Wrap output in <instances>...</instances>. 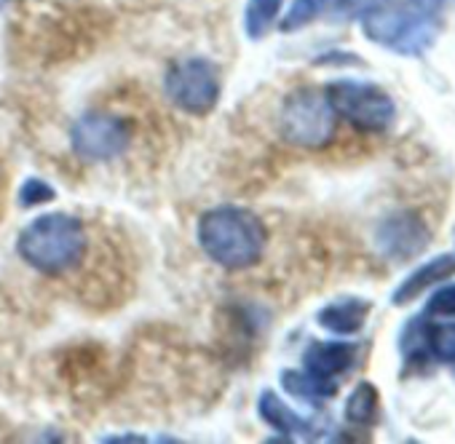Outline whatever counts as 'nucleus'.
I'll use <instances>...</instances> for the list:
<instances>
[{
	"instance_id": "8",
	"label": "nucleus",
	"mask_w": 455,
	"mask_h": 444,
	"mask_svg": "<svg viewBox=\"0 0 455 444\" xmlns=\"http://www.w3.org/2000/svg\"><path fill=\"white\" fill-rule=\"evenodd\" d=\"M431 244V231L418 211H396L386 217L375 231L378 252L391 263L415 260Z\"/></svg>"
},
{
	"instance_id": "2",
	"label": "nucleus",
	"mask_w": 455,
	"mask_h": 444,
	"mask_svg": "<svg viewBox=\"0 0 455 444\" xmlns=\"http://www.w3.org/2000/svg\"><path fill=\"white\" fill-rule=\"evenodd\" d=\"M198 247L225 271H247L263 260L268 231L263 219L244 206H214L198 219Z\"/></svg>"
},
{
	"instance_id": "14",
	"label": "nucleus",
	"mask_w": 455,
	"mask_h": 444,
	"mask_svg": "<svg viewBox=\"0 0 455 444\" xmlns=\"http://www.w3.org/2000/svg\"><path fill=\"white\" fill-rule=\"evenodd\" d=\"M346 420L359 428H370L380 417V393L372 383H359L346 399Z\"/></svg>"
},
{
	"instance_id": "20",
	"label": "nucleus",
	"mask_w": 455,
	"mask_h": 444,
	"mask_svg": "<svg viewBox=\"0 0 455 444\" xmlns=\"http://www.w3.org/2000/svg\"><path fill=\"white\" fill-rule=\"evenodd\" d=\"M380 4H386V0H335L332 9L338 17H356V14L362 17L364 12H370Z\"/></svg>"
},
{
	"instance_id": "13",
	"label": "nucleus",
	"mask_w": 455,
	"mask_h": 444,
	"mask_svg": "<svg viewBox=\"0 0 455 444\" xmlns=\"http://www.w3.org/2000/svg\"><path fill=\"white\" fill-rule=\"evenodd\" d=\"M279 380H282V388L290 396H295V399H300V401H306L311 407H319V404L330 401L338 393L335 380H324V377H319V375H314L308 369H284L279 375Z\"/></svg>"
},
{
	"instance_id": "5",
	"label": "nucleus",
	"mask_w": 455,
	"mask_h": 444,
	"mask_svg": "<svg viewBox=\"0 0 455 444\" xmlns=\"http://www.w3.org/2000/svg\"><path fill=\"white\" fill-rule=\"evenodd\" d=\"M327 97L346 123H351L356 131L364 134H386L396 121V102L391 94L375 83L340 78L332 81L327 89Z\"/></svg>"
},
{
	"instance_id": "7",
	"label": "nucleus",
	"mask_w": 455,
	"mask_h": 444,
	"mask_svg": "<svg viewBox=\"0 0 455 444\" xmlns=\"http://www.w3.org/2000/svg\"><path fill=\"white\" fill-rule=\"evenodd\" d=\"M73 153L89 163H105L126 153L132 145V126L116 113H86L70 129Z\"/></svg>"
},
{
	"instance_id": "12",
	"label": "nucleus",
	"mask_w": 455,
	"mask_h": 444,
	"mask_svg": "<svg viewBox=\"0 0 455 444\" xmlns=\"http://www.w3.org/2000/svg\"><path fill=\"white\" fill-rule=\"evenodd\" d=\"M370 311H372L370 300L346 297V300H335V303L324 305V308L316 313V321H319V327H324L327 332L340 335V337H348V335H356V332L364 327Z\"/></svg>"
},
{
	"instance_id": "16",
	"label": "nucleus",
	"mask_w": 455,
	"mask_h": 444,
	"mask_svg": "<svg viewBox=\"0 0 455 444\" xmlns=\"http://www.w3.org/2000/svg\"><path fill=\"white\" fill-rule=\"evenodd\" d=\"M426 351L442 364H455V324H426Z\"/></svg>"
},
{
	"instance_id": "11",
	"label": "nucleus",
	"mask_w": 455,
	"mask_h": 444,
	"mask_svg": "<svg viewBox=\"0 0 455 444\" xmlns=\"http://www.w3.org/2000/svg\"><path fill=\"white\" fill-rule=\"evenodd\" d=\"M258 412H260V417H263L276 433H282V436H287V439H292V436L314 439V436H316V425H314L308 417L298 415L290 404H284L282 396H279L276 391H271V388H266V391L260 393V399H258Z\"/></svg>"
},
{
	"instance_id": "18",
	"label": "nucleus",
	"mask_w": 455,
	"mask_h": 444,
	"mask_svg": "<svg viewBox=\"0 0 455 444\" xmlns=\"http://www.w3.org/2000/svg\"><path fill=\"white\" fill-rule=\"evenodd\" d=\"M54 198H57V190H54L46 179H41V177H30V179H25V185L20 187V206H25V209L49 203V201H54Z\"/></svg>"
},
{
	"instance_id": "9",
	"label": "nucleus",
	"mask_w": 455,
	"mask_h": 444,
	"mask_svg": "<svg viewBox=\"0 0 455 444\" xmlns=\"http://www.w3.org/2000/svg\"><path fill=\"white\" fill-rule=\"evenodd\" d=\"M359 359V345L356 343H343V340H316L306 348L303 353V369L324 377V380H335L346 372H351V367Z\"/></svg>"
},
{
	"instance_id": "1",
	"label": "nucleus",
	"mask_w": 455,
	"mask_h": 444,
	"mask_svg": "<svg viewBox=\"0 0 455 444\" xmlns=\"http://www.w3.org/2000/svg\"><path fill=\"white\" fill-rule=\"evenodd\" d=\"M359 20L370 44L399 57H420L442 33L444 0H396V4L386 0Z\"/></svg>"
},
{
	"instance_id": "10",
	"label": "nucleus",
	"mask_w": 455,
	"mask_h": 444,
	"mask_svg": "<svg viewBox=\"0 0 455 444\" xmlns=\"http://www.w3.org/2000/svg\"><path fill=\"white\" fill-rule=\"evenodd\" d=\"M455 276V255H439V258H431L426 260L420 268H415L391 295V303L394 305H407L412 300H418L423 292H428L431 287H439L444 284L447 279Z\"/></svg>"
},
{
	"instance_id": "17",
	"label": "nucleus",
	"mask_w": 455,
	"mask_h": 444,
	"mask_svg": "<svg viewBox=\"0 0 455 444\" xmlns=\"http://www.w3.org/2000/svg\"><path fill=\"white\" fill-rule=\"evenodd\" d=\"M330 0H295L290 6L287 17L282 20V30L284 33H295V30H303L306 25H311L324 9H327Z\"/></svg>"
},
{
	"instance_id": "4",
	"label": "nucleus",
	"mask_w": 455,
	"mask_h": 444,
	"mask_svg": "<svg viewBox=\"0 0 455 444\" xmlns=\"http://www.w3.org/2000/svg\"><path fill=\"white\" fill-rule=\"evenodd\" d=\"M338 134V113L319 89H295L279 107V137L300 150H322Z\"/></svg>"
},
{
	"instance_id": "3",
	"label": "nucleus",
	"mask_w": 455,
	"mask_h": 444,
	"mask_svg": "<svg viewBox=\"0 0 455 444\" xmlns=\"http://www.w3.org/2000/svg\"><path fill=\"white\" fill-rule=\"evenodd\" d=\"M89 252L84 222L65 211L36 217L17 239V255L38 274L62 276L76 271Z\"/></svg>"
},
{
	"instance_id": "15",
	"label": "nucleus",
	"mask_w": 455,
	"mask_h": 444,
	"mask_svg": "<svg viewBox=\"0 0 455 444\" xmlns=\"http://www.w3.org/2000/svg\"><path fill=\"white\" fill-rule=\"evenodd\" d=\"M284 0H247V14H244V28L252 41L266 38V33L276 25L282 14Z\"/></svg>"
},
{
	"instance_id": "19",
	"label": "nucleus",
	"mask_w": 455,
	"mask_h": 444,
	"mask_svg": "<svg viewBox=\"0 0 455 444\" xmlns=\"http://www.w3.org/2000/svg\"><path fill=\"white\" fill-rule=\"evenodd\" d=\"M426 316H452L455 319V284H439V289L426 303Z\"/></svg>"
},
{
	"instance_id": "21",
	"label": "nucleus",
	"mask_w": 455,
	"mask_h": 444,
	"mask_svg": "<svg viewBox=\"0 0 455 444\" xmlns=\"http://www.w3.org/2000/svg\"><path fill=\"white\" fill-rule=\"evenodd\" d=\"M12 4V0H0V12H4V6H9Z\"/></svg>"
},
{
	"instance_id": "6",
	"label": "nucleus",
	"mask_w": 455,
	"mask_h": 444,
	"mask_svg": "<svg viewBox=\"0 0 455 444\" xmlns=\"http://www.w3.org/2000/svg\"><path fill=\"white\" fill-rule=\"evenodd\" d=\"M164 91L177 110L190 115H206L220 102V70L204 57H185L166 70Z\"/></svg>"
}]
</instances>
